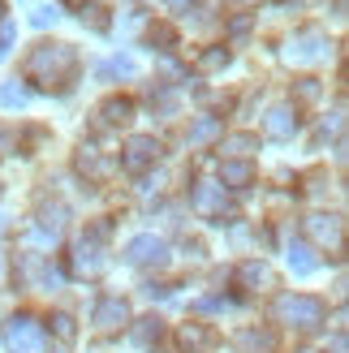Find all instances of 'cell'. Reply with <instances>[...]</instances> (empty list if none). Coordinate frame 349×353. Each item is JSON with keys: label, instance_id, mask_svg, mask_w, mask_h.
<instances>
[{"label": "cell", "instance_id": "6da1fadb", "mask_svg": "<svg viewBox=\"0 0 349 353\" xmlns=\"http://www.w3.org/2000/svg\"><path fill=\"white\" fill-rule=\"evenodd\" d=\"M78 57L69 43H39L26 57V78L39 86V91H65V82L74 78Z\"/></svg>", "mask_w": 349, "mask_h": 353}, {"label": "cell", "instance_id": "7a4b0ae2", "mask_svg": "<svg viewBox=\"0 0 349 353\" xmlns=\"http://www.w3.org/2000/svg\"><path fill=\"white\" fill-rule=\"evenodd\" d=\"M323 314H328L323 302H319V297H310V293H281V297L272 302V319L285 323V327H298V332L319 327Z\"/></svg>", "mask_w": 349, "mask_h": 353}, {"label": "cell", "instance_id": "3957f363", "mask_svg": "<svg viewBox=\"0 0 349 353\" xmlns=\"http://www.w3.org/2000/svg\"><path fill=\"white\" fill-rule=\"evenodd\" d=\"M0 345L9 353H48V332L34 314H9L0 327Z\"/></svg>", "mask_w": 349, "mask_h": 353}, {"label": "cell", "instance_id": "277c9868", "mask_svg": "<svg viewBox=\"0 0 349 353\" xmlns=\"http://www.w3.org/2000/svg\"><path fill=\"white\" fill-rule=\"evenodd\" d=\"M103 237H108V220H99L91 233H82L74 241V254H69V272L74 276H99L108 268V259H103Z\"/></svg>", "mask_w": 349, "mask_h": 353}, {"label": "cell", "instance_id": "5b68a950", "mask_svg": "<svg viewBox=\"0 0 349 353\" xmlns=\"http://www.w3.org/2000/svg\"><path fill=\"white\" fill-rule=\"evenodd\" d=\"M190 207L199 211V216L224 224V216H229V194H224V185H212V181H195V190H190Z\"/></svg>", "mask_w": 349, "mask_h": 353}, {"label": "cell", "instance_id": "8992f818", "mask_svg": "<svg viewBox=\"0 0 349 353\" xmlns=\"http://www.w3.org/2000/svg\"><path fill=\"white\" fill-rule=\"evenodd\" d=\"M164 155V147H160V138H151V134H134L130 143H126V151H121V168L126 172H143V168H151L155 160Z\"/></svg>", "mask_w": 349, "mask_h": 353}, {"label": "cell", "instance_id": "52a82bcc", "mask_svg": "<svg viewBox=\"0 0 349 353\" xmlns=\"http://www.w3.org/2000/svg\"><path fill=\"white\" fill-rule=\"evenodd\" d=\"M126 263H134V268H164V263H168V245L155 233H138L126 245Z\"/></svg>", "mask_w": 349, "mask_h": 353}, {"label": "cell", "instance_id": "ba28073f", "mask_svg": "<svg viewBox=\"0 0 349 353\" xmlns=\"http://www.w3.org/2000/svg\"><path fill=\"white\" fill-rule=\"evenodd\" d=\"M306 237L319 245V250H341L345 245V220L341 216H306Z\"/></svg>", "mask_w": 349, "mask_h": 353}, {"label": "cell", "instance_id": "9c48e42d", "mask_svg": "<svg viewBox=\"0 0 349 353\" xmlns=\"http://www.w3.org/2000/svg\"><path fill=\"white\" fill-rule=\"evenodd\" d=\"M328 57V39L319 30H302V34H293V43L285 48V61L289 65H310V61H323Z\"/></svg>", "mask_w": 349, "mask_h": 353}, {"label": "cell", "instance_id": "30bf717a", "mask_svg": "<svg viewBox=\"0 0 349 353\" xmlns=\"http://www.w3.org/2000/svg\"><path fill=\"white\" fill-rule=\"evenodd\" d=\"M298 108L293 103H276V108H268V117H263V130H268V138H276V143H289L293 134H298Z\"/></svg>", "mask_w": 349, "mask_h": 353}, {"label": "cell", "instance_id": "8fae6325", "mask_svg": "<svg viewBox=\"0 0 349 353\" xmlns=\"http://www.w3.org/2000/svg\"><path fill=\"white\" fill-rule=\"evenodd\" d=\"M91 323H95L99 332L126 327V323H130V302H126V297H103V302L95 306V314H91Z\"/></svg>", "mask_w": 349, "mask_h": 353}, {"label": "cell", "instance_id": "7c38bea8", "mask_svg": "<svg viewBox=\"0 0 349 353\" xmlns=\"http://www.w3.org/2000/svg\"><path fill=\"white\" fill-rule=\"evenodd\" d=\"M255 181V164L250 160H220V185L224 190H246Z\"/></svg>", "mask_w": 349, "mask_h": 353}, {"label": "cell", "instance_id": "4fadbf2b", "mask_svg": "<svg viewBox=\"0 0 349 353\" xmlns=\"http://www.w3.org/2000/svg\"><path fill=\"white\" fill-rule=\"evenodd\" d=\"M99 121L103 125H126V121H134V99H126V95L103 99L99 103Z\"/></svg>", "mask_w": 349, "mask_h": 353}, {"label": "cell", "instance_id": "5bb4252c", "mask_svg": "<svg viewBox=\"0 0 349 353\" xmlns=\"http://www.w3.org/2000/svg\"><path fill=\"white\" fill-rule=\"evenodd\" d=\"M237 280H241L246 289H259V285L272 289V280H276V276H272V268H268L263 259H246V263L237 268Z\"/></svg>", "mask_w": 349, "mask_h": 353}, {"label": "cell", "instance_id": "9a60e30c", "mask_svg": "<svg viewBox=\"0 0 349 353\" xmlns=\"http://www.w3.org/2000/svg\"><path fill=\"white\" fill-rule=\"evenodd\" d=\"M220 134H224V121H220V117H199L195 125H190L186 143H190V147H207V143H212V138H220Z\"/></svg>", "mask_w": 349, "mask_h": 353}, {"label": "cell", "instance_id": "2e32d148", "mask_svg": "<svg viewBox=\"0 0 349 353\" xmlns=\"http://www.w3.org/2000/svg\"><path fill=\"white\" fill-rule=\"evenodd\" d=\"M289 268H293V276H310V272L319 268L315 245H310V241H293L289 245Z\"/></svg>", "mask_w": 349, "mask_h": 353}, {"label": "cell", "instance_id": "e0dca14e", "mask_svg": "<svg viewBox=\"0 0 349 353\" xmlns=\"http://www.w3.org/2000/svg\"><path fill=\"white\" fill-rule=\"evenodd\" d=\"M78 172H82V176H91V181L108 172V164L99 160V151H95L91 143H82V147H78Z\"/></svg>", "mask_w": 349, "mask_h": 353}, {"label": "cell", "instance_id": "ac0fdd59", "mask_svg": "<svg viewBox=\"0 0 349 353\" xmlns=\"http://www.w3.org/2000/svg\"><path fill=\"white\" fill-rule=\"evenodd\" d=\"M220 151H229V160H246L250 151H259V138L255 134H229L220 143Z\"/></svg>", "mask_w": 349, "mask_h": 353}, {"label": "cell", "instance_id": "d6986e66", "mask_svg": "<svg viewBox=\"0 0 349 353\" xmlns=\"http://www.w3.org/2000/svg\"><path fill=\"white\" fill-rule=\"evenodd\" d=\"M130 336H134V345H143V349H147V345H155V341L164 336V323L155 319V314H151V319H138V323L130 327Z\"/></svg>", "mask_w": 349, "mask_h": 353}, {"label": "cell", "instance_id": "ffe728a7", "mask_svg": "<svg viewBox=\"0 0 349 353\" xmlns=\"http://www.w3.org/2000/svg\"><path fill=\"white\" fill-rule=\"evenodd\" d=\"M48 323H52V336H57L61 345H74V336H78V323H74V314H65V310H61V314H52Z\"/></svg>", "mask_w": 349, "mask_h": 353}, {"label": "cell", "instance_id": "44dd1931", "mask_svg": "<svg viewBox=\"0 0 349 353\" xmlns=\"http://www.w3.org/2000/svg\"><path fill=\"white\" fill-rule=\"evenodd\" d=\"M26 99H30V91L22 82H5V86H0V108H26Z\"/></svg>", "mask_w": 349, "mask_h": 353}, {"label": "cell", "instance_id": "7402d4cb", "mask_svg": "<svg viewBox=\"0 0 349 353\" xmlns=\"http://www.w3.org/2000/svg\"><path fill=\"white\" fill-rule=\"evenodd\" d=\"M181 345L186 349H207V345H212V332H207L203 323H186L181 327Z\"/></svg>", "mask_w": 349, "mask_h": 353}, {"label": "cell", "instance_id": "603a6c76", "mask_svg": "<svg viewBox=\"0 0 349 353\" xmlns=\"http://www.w3.org/2000/svg\"><path fill=\"white\" fill-rule=\"evenodd\" d=\"M272 345H276L272 332H241V349L246 353H272Z\"/></svg>", "mask_w": 349, "mask_h": 353}, {"label": "cell", "instance_id": "cb8c5ba5", "mask_svg": "<svg viewBox=\"0 0 349 353\" xmlns=\"http://www.w3.org/2000/svg\"><path fill=\"white\" fill-rule=\"evenodd\" d=\"M319 95H323L319 78H298V82H293V99H298V103H315Z\"/></svg>", "mask_w": 349, "mask_h": 353}, {"label": "cell", "instance_id": "d4e9b609", "mask_svg": "<svg viewBox=\"0 0 349 353\" xmlns=\"http://www.w3.org/2000/svg\"><path fill=\"white\" fill-rule=\"evenodd\" d=\"M229 65V48H207L203 57H199V69L203 74H212V69H224Z\"/></svg>", "mask_w": 349, "mask_h": 353}, {"label": "cell", "instance_id": "484cf974", "mask_svg": "<svg viewBox=\"0 0 349 353\" xmlns=\"http://www.w3.org/2000/svg\"><path fill=\"white\" fill-rule=\"evenodd\" d=\"M134 69H138V65H134L130 57H117V61H108V65H99V74H103V78H130Z\"/></svg>", "mask_w": 349, "mask_h": 353}, {"label": "cell", "instance_id": "4316f807", "mask_svg": "<svg viewBox=\"0 0 349 353\" xmlns=\"http://www.w3.org/2000/svg\"><path fill=\"white\" fill-rule=\"evenodd\" d=\"M82 22H91L95 30H108V17H103V9H95V5H82Z\"/></svg>", "mask_w": 349, "mask_h": 353}, {"label": "cell", "instance_id": "83f0119b", "mask_svg": "<svg viewBox=\"0 0 349 353\" xmlns=\"http://www.w3.org/2000/svg\"><path fill=\"white\" fill-rule=\"evenodd\" d=\"M151 43H160V48H164V52H168V48H172V43H177V34H172V30H168V26H151Z\"/></svg>", "mask_w": 349, "mask_h": 353}, {"label": "cell", "instance_id": "f1b7e54d", "mask_svg": "<svg viewBox=\"0 0 349 353\" xmlns=\"http://www.w3.org/2000/svg\"><path fill=\"white\" fill-rule=\"evenodd\" d=\"M250 22H255V17H250V13H237V17H233V22H229V34H233V39H241V34H246V30H250Z\"/></svg>", "mask_w": 349, "mask_h": 353}, {"label": "cell", "instance_id": "f546056e", "mask_svg": "<svg viewBox=\"0 0 349 353\" xmlns=\"http://www.w3.org/2000/svg\"><path fill=\"white\" fill-rule=\"evenodd\" d=\"M13 34H17V30H13V22H0V61L9 57V43H13Z\"/></svg>", "mask_w": 349, "mask_h": 353}, {"label": "cell", "instance_id": "4dcf8cb0", "mask_svg": "<svg viewBox=\"0 0 349 353\" xmlns=\"http://www.w3.org/2000/svg\"><path fill=\"white\" fill-rule=\"evenodd\" d=\"M30 22H34V26H52V22H57V13H52V9H34Z\"/></svg>", "mask_w": 349, "mask_h": 353}, {"label": "cell", "instance_id": "1f68e13d", "mask_svg": "<svg viewBox=\"0 0 349 353\" xmlns=\"http://www.w3.org/2000/svg\"><path fill=\"white\" fill-rule=\"evenodd\" d=\"M13 147H17V138H13L9 130H0V155H9Z\"/></svg>", "mask_w": 349, "mask_h": 353}, {"label": "cell", "instance_id": "d6a6232c", "mask_svg": "<svg viewBox=\"0 0 349 353\" xmlns=\"http://www.w3.org/2000/svg\"><path fill=\"white\" fill-rule=\"evenodd\" d=\"M168 9H177V13H195V0H168Z\"/></svg>", "mask_w": 349, "mask_h": 353}, {"label": "cell", "instance_id": "836d02e7", "mask_svg": "<svg viewBox=\"0 0 349 353\" xmlns=\"http://www.w3.org/2000/svg\"><path fill=\"white\" fill-rule=\"evenodd\" d=\"M143 293H147V297H168V289H164V285H147Z\"/></svg>", "mask_w": 349, "mask_h": 353}, {"label": "cell", "instance_id": "e575fe53", "mask_svg": "<svg viewBox=\"0 0 349 353\" xmlns=\"http://www.w3.org/2000/svg\"><path fill=\"white\" fill-rule=\"evenodd\" d=\"M61 5H69V9H82V5H86V0H61Z\"/></svg>", "mask_w": 349, "mask_h": 353}, {"label": "cell", "instance_id": "d590c367", "mask_svg": "<svg viewBox=\"0 0 349 353\" xmlns=\"http://www.w3.org/2000/svg\"><path fill=\"white\" fill-rule=\"evenodd\" d=\"M332 353H345V336H337V345H332Z\"/></svg>", "mask_w": 349, "mask_h": 353}, {"label": "cell", "instance_id": "8d00e7d4", "mask_svg": "<svg viewBox=\"0 0 349 353\" xmlns=\"http://www.w3.org/2000/svg\"><path fill=\"white\" fill-rule=\"evenodd\" d=\"M298 353H315V349H298Z\"/></svg>", "mask_w": 349, "mask_h": 353}, {"label": "cell", "instance_id": "74e56055", "mask_svg": "<svg viewBox=\"0 0 349 353\" xmlns=\"http://www.w3.org/2000/svg\"><path fill=\"white\" fill-rule=\"evenodd\" d=\"M0 13H5V5H0Z\"/></svg>", "mask_w": 349, "mask_h": 353}]
</instances>
